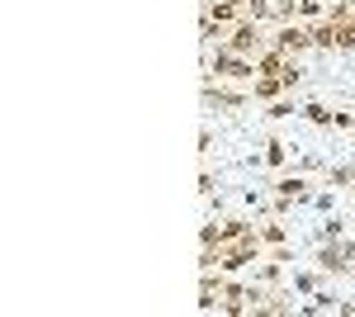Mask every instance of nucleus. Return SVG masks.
<instances>
[{"mask_svg":"<svg viewBox=\"0 0 355 317\" xmlns=\"http://www.w3.org/2000/svg\"><path fill=\"white\" fill-rule=\"evenodd\" d=\"M313 175L308 171H279L275 175V185H270V213H284L289 218V209L294 204H313Z\"/></svg>","mask_w":355,"mask_h":317,"instance_id":"nucleus-1","label":"nucleus"},{"mask_svg":"<svg viewBox=\"0 0 355 317\" xmlns=\"http://www.w3.org/2000/svg\"><path fill=\"white\" fill-rule=\"evenodd\" d=\"M209 76L227 80V85H251L256 80V57H242L218 43V53H209Z\"/></svg>","mask_w":355,"mask_h":317,"instance_id":"nucleus-2","label":"nucleus"},{"mask_svg":"<svg viewBox=\"0 0 355 317\" xmlns=\"http://www.w3.org/2000/svg\"><path fill=\"white\" fill-rule=\"evenodd\" d=\"M223 48H232V53H242V57H261L266 48H270V33H266V24L261 19H237V24L227 28V38H223Z\"/></svg>","mask_w":355,"mask_h":317,"instance_id":"nucleus-3","label":"nucleus"},{"mask_svg":"<svg viewBox=\"0 0 355 317\" xmlns=\"http://www.w3.org/2000/svg\"><path fill=\"white\" fill-rule=\"evenodd\" d=\"M246 100H251V85H227V80H214L204 76V109H214V114H237V109H246Z\"/></svg>","mask_w":355,"mask_h":317,"instance_id":"nucleus-4","label":"nucleus"},{"mask_svg":"<svg viewBox=\"0 0 355 317\" xmlns=\"http://www.w3.org/2000/svg\"><path fill=\"white\" fill-rule=\"evenodd\" d=\"M270 43H275V48H284L289 57H299V53H308V48H313V28L299 24V19H294V24H275Z\"/></svg>","mask_w":355,"mask_h":317,"instance_id":"nucleus-5","label":"nucleus"},{"mask_svg":"<svg viewBox=\"0 0 355 317\" xmlns=\"http://www.w3.org/2000/svg\"><path fill=\"white\" fill-rule=\"evenodd\" d=\"M318 270L322 275H351V261H346V251H341V241H322L318 246Z\"/></svg>","mask_w":355,"mask_h":317,"instance_id":"nucleus-6","label":"nucleus"},{"mask_svg":"<svg viewBox=\"0 0 355 317\" xmlns=\"http://www.w3.org/2000/svg\"><path fill=\"white\" fill-rule=\"evenodd\" d=\"M289 157H294V142H284V137H275V132H270V137H266V152H261V166L279 175V171L289 166Z\"/></svg>","mask_w":355,"mask_h":317,"instance_id":"nucleus-7","label":"nucleus"},{"mask_svg":"<svg viewBox=\"0 0 355 317\" xmlns=\"http://www.w3.org/2000/svg\"><path fill=\"white\" fill-rule=\"evenodd\" d=\"M223 303V270L214 275V270H199V308L204 313H214Z\"/></svg>","mask_w":355,"mask_h":317,"instance_id":"nucleus-8","label":"nucleus"},{"mask_svg":"<svg viewBox=\"0 0 355 317\" xmlns=\"http://www.w3.org/2000/svg\"><path fill=\"white\" fill-rule=\"evenodd\" d=\"M289 62H294V57L284 53V48H266V53L256 57V76H284V67H289Z\"/></svg>","mask_w":355,"mask_h":317,"instance_id":"nucleus-9","label":"nucleus"},{"mask_svg":"<svg viewBox=\"0 0 355 317\" xmlns=\"http://www.w3.org/2000/svg\"><path fill=\"white\" fill-rule=\"evenodd\" d=\"M256 232H261V241H266V246H284V241H289L284 213H270V218H261V223H256Z\"/></svg>","mask_w":355,"mask_h":317,"instance_id":"nucleus-10","label":"nucleus"},{"mask_svg":"<svg viewBox=\"0 0 355 317\" xmlns=\"http://www.w3.org/2000/svg\"><path fill=\"white\" fill-rule=\"evenodd\" d=\"M279 95H289V90H284V76H256L251 80V100H266V105H270Z\"/></svg>","mask_w":355,"mask_h":317,"instance_id":"nucleus-11","label":"nucleus"},{"mask_svg":"<svg viewBox=\"0 0 355 317\" xmlns=\"http://www.w3.org/2000/svg\"><path fill=\"white\" fill-rule=\"evenodd\" d=\"M313 28V48H318V53H336V19H318V24H308Z\"/></svg>","mask_w":355,"mask_h":317,"instance_id":"nucleus-12","label":"nucleus"},{"mask_svg":"<svg viewBox=\"0 0 355 317\" xmlns=\"http://www.w3.org/2000/svg\"><path fill=\"white\" fill-rule=\"evenodd\" d=\"M284 270H289V265L279 261V256H266V261L256 265V284H266V289H275V284L284 280Z\"/></svg>","mask_w":355,"mask_h":317,"instance_id":"nucleus-13","label":"nucleus"},{"mask_svg":"<svg viewBox=\"0 0 355 317\" xmlns=\"http://www.w3.org/2000/svg\"><path fill=\"white\" fill-rule=\"evenodd\" d=\"M303 119L318 123V128H336V109H327L322 100H308V105H303Z\"/></svg>","mask_w":355,"mask_h":317,"instance_id":"nucleus-14","label":"nucleus"},{"mask_svg":"<svg viewBox=\"0 0 355 317\" xmlns=\"http://www.w3.org/2000/svg\"><path fill=\"white\" fill-rule=\"evenodd\" d=\"M322 280H327L322 270H294V293H308L313 298V293L322 289Z\"/></svg>","mask_w":355,"mask_h":317,"instance_id":"nucleus-15","label":"nucleus"},{"mask_svg":"<svg viewBox=\"0 0 355 317\" xmlns=\"http://www.w3.org/2000/svg\"><path fill=\"white\" fill-rule=\"evenodd\" d=\"M223 223V241H237L246 237V232H256V223H246V218H237V213H227V218H218Z\"/></svg>","mask_w":355,"mask_h":317,"instance_id":"nucleus-16","label":"nucleus"},{"mask_svg":"<svg viewBox=\"0 0 355 317\" xmlns=\"http://www.w3.org/2000/svg\"><path fill=\"white\" fill-rule=\"evenodd\" d=\"M336 48H341V53L355 48V10L346 15V19H336Z\"/></svg>","mask_w":355,"mask_h":317,"instance_id":"nucleus-17","label":"nucleus"},{"mask_svg":"<svg viewBox=\"0 0 355 317\" xmlns=\"http://www.w3.org/2000/svg\"><path fill=\"white\" fill-rule=\"evenodd\" d=\"M289 114H303V109L294 105V95H279V100H270V109H266V119H289Z\"/></svg>","mask_w":355,"mask_h":317,"instance_id":"nucleus-18","label":"nucleus"},{"mask_svg":"<svg viewBox=\"0 0 355 317\" xmlns=\"http://www.w3.org/2000/svg\"><path fill=\"white\" fill-rule=\"evenodd\" d=\"M199 246H223V223L218 218H209V223L199 228Z\"/></svg>","mask_w":355,"mask_h":317,"instance_id":"nucleus-19","label":"nucleus"},{"mask_svg":"<svg viewBox=\"0 0 355 317\" xmlns=\"http://www.w3.org/2000/svg\"><path fill=\"white\" fill-rule=\"evenodd\" d=\"M318 241H346V223H341V218H327L322 232H318Z\"/></svg>","mask_w":355,"mask_h":317,"instance_id":"nucleus-20","label":"nucleus"},{"mask_svg":"<svg viewBox=\"0 0 355 317\" xmlns=\"http://www.w3.org/2000/svg\"><path fill=\"white\" fill-rule=\"evenodd\" d=\"M331 204H336L331 189H318V194H313V209H318V213H331Z\"/></svg>","mask_w":355,"mask_h":317,"instance_id":"nucleus-21","label":"nucleus"},{"mask_svg":"<svg viewBox=\"0 0 355 317\" xmlns=\"http://www.w3.org/2000/svg\"><path fill=\"white\" fill-rule=\"evenodd\" d=\"M336 128L355 132V109H336Z\"/></svg>","mask_w":355,"mask_h":317,"instance_id":"nucleus-22","label":"nucleus"},{"mask_svg":"<svg viewBox=\"0 0 355 317\" xmlns=\"http://www.w3.org/2000/svg\"><path fill=\"white\" fill-rule=\"evenodd\" d=\"M351 280H355V265H351Z\"/></svg>","mask_w":355,"mask_h":317,"instance_id":"nucleus-23","label":"nucleus"},{"mask_svg":"<svg viewBox=\"0 0 355 317\" xmlns=\"http://www.w3.org/2000/svg\"><path fill=\"white\" fill-rule=\"evenodd\" d=\"M351 137H355V132H351Z\"/></svg>","mask_w":355,"mask_h":317,"instance_id":"nucleus-24","label":"nucleus"}]
</instances>
